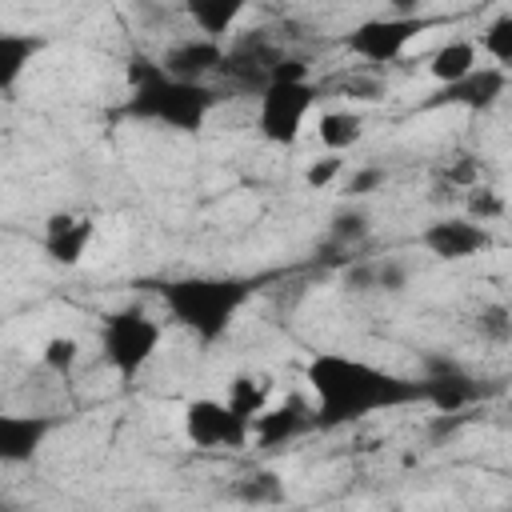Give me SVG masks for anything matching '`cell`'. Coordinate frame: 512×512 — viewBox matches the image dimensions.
Returning a JSON list of instances; mask_svg holds the SVG:
<instances>
[{
    "label": "cell",
    "mask_w": 512,
    "mask_h": 512,
    "mask_svg": "<svg viewBox=\"0 0 512 512\" xmlns=\"http://www.w3.org/2000/svg\"><path fill=\"white\" fill-rule=\"evenodd\" d=\"M304 380L312 388V428H344L372 412L424 404V388L412 376L376 368L368 360L344 352H316L304 364Z\"/></svg>",
    "instance_id": "1"
},
{
    "label": "cell",
    "mask_w": 512,
    "mask_h": 512,
    "mask_svg": "<svg viewBox=\"0 0 512 512\" xmlns=\"http://www.w3.org/2000/svg\"><path fill=\"white\" fill-rule=\"evenodd\" d=\"M216 104H220V92L212 84L168 76L160 60H148V56L128 60V100L120 108L128 120L160 124L172 132H200Z\"/></svg>",
    "instance_id": "2"
},
{
    "label": "cell",
    "mask_w": 512,
    "mask_h": 512,
    "mask_svg": "<svg viewBox=\"0 0 512 512\" xmlns=\"http://www.w3.org/2000/svg\"><path fill=\"white\" fill-rule=\"evenodd\" d=\"M156 296H160V304H164V312H168L172 324H180L184 332H192V340H200L204 348H212L216 340L228 336L232 320L252 300V280H244V276L192 272V276L160 280L156 284Z\"/></svg>",
    "instance_id": "3"
},
{
    "label": "cell",
    "mask_w": 512,
    "mask_h": 512,
    "mask_svg": "<svg viewBox=\"0 0 512 512\" xmlns=\"http://www.w3.org/2000/svg\"><path fill=\"white\" fill-rule=\"evenodd\" d=\"M160 348V320L140 304L116 308L100 324V356L120 380H136Z\"/></svg>",
    "instance_id": "4"
},
{
    "label": "cell",
    "mask_w": 512,
    "mask_h": 512,
    "mask_svg": "<svg viewBox=\"0 0 512 512\" xmlns=\"http://www.w3.org/2000/svg\"><path fill=\"white\" fill-rule=\"evenodd\" d=\"M316 108V84L308 76H288V80H268L256 92V128L268 144L288 148L300 140L308 116Z\"/></svg>",
    "instance_id": "5"
},
{
    "label": "cell",
    "mask_w": 512,
    "mask_h": 512,
    "mask_svg": "<svg viewBox=\"0 0 512 512\" xmlns=\"http://www.w3.org/2000/svg\"><path fill=\"white\" fill-rule=\"evenodd\" d=\"M180 424H184L188 444L204 448V452H220V448L236 452L252 440V420H244L228 400H216V396L188 400L180 412Z\"/></svg>",
    "instance_id": "6"
},
{
    "label": "cell",
    "mask_w": 512,
    "mask_h": 512,
    "mask_svg": "<svg viewBox=\"0 0 512 512\" xmlns=\"http://www.w3.org/2000/svg\"><path fill=\"white\" fill-rule=\"evenodd\" d=\"M428 32V20L420 12H392V16H372V20H360L348 36H344V48L368 64H392L408 52V44Z\"/></svg>",
    "instance_id": "7"
},
{
    "label": "cell",
    "mask_w": 512,
    "mask_h": 512,
    "mask_svg": "<svg viewBox=\"0 0 512 512\" xmlns=\"http://www.w3.org/2000/svg\"><path fill=\"white\" fill-rule=\"evenodd\" d=\"M420 388H424V404H432V408L444 412V416H460V412H468L476 400H484L480 380H476L472 372H464L456 360H444V356H428V360H424Z\"/></svg>",
    "instance_id": "8"
},
{
    "label": "cell",
    "mask_w": 512,
    "mask_h": 512,
    "mask_svg": "<svg viewBox=\"0 0 512 512\" xmlns=\"http://www.w3.org/2000/svg\"><path fill=\"white\" fill-rule=\"evenodd\" d=\"M508 88V68L488 64V68H472L468 76L452 80V84H436V92L424 100V108H468V112H488Z\"/></svg>",
    "instance_id": "9"
},
{
    "label": "cell",
    "mask_w": 512,
    "mask_h": 512,
    "mask_svg": "<svg viewBox=\"0 0 512 512\" xmlns=\"http://www.w3.org/2000/svg\"><path fill=\"white\" fill-rule=\"evenodd\" d=\"M420 248L436 260H468V256H480V252L492 248V232H488L484 220L444 216V220H432L420 232Z\"/></svg>",
    "instance_id": "10"
},
{
    "label": "cell",
    "mask_w": 512,
    "mask_h": 512,
    "mask_svg": "<svg viewBox=\"0 0 512 512\" xmlns=\"http://www.w3.org/2000/svg\"><path fill=\"white\" fill-rule=\"evenodd\" d=\"M92 240H96V220L84 212H56L44 220V256L60 268L84 264Z\"/></svg>",
    "instance_id": "11"
},
{
    "label": "cell",
    "mask_w": 512,
    "mask_h": 512,
    "mask_svg": "<svg viewBox=\"0 0 512 512\" xmlns=\"http://www.w3.org/2000/svg\"><path fill=\"white\" fill-rule=\"evenodd\" d=\"M56 420L40 412H0V464H32Z\"/></svg>",
    "instance_id": "12"
},
{
    "label": "cell",
    "mask_w": 512,
    "mask_h": 512,
    "mask_svg": "<svg viewBox=\"0 0 512 512\" xmlns=\"http://www.w3.org/2000/svg\"><path fill=\"white\" fill-rule=\"evenodd\" d=\"M224 52H228L224 40H212V36H188V40H176V44L160 56V68H164L168 76L208 84V76L224 68Z\"/></svg>",
    "instance_id": "13"
},
{
    "label": "cell",
    "mask_w": 512,
    "mask_h": 512,
    "mask_svg": "<svg viewBox=\"0 0 512 512\" xmlns=\"http://www.w3.org/2000/svg\"><path fill=\"white\" fill-rule=\"evenodd\" d=\"M312 428V412L300 404V400H284L276 408H264L252 416V440L264 444V448H280L296 436H304Z\"/></svg>",
    "instance_id": "14"
},
{
    "label": "cell",
    "mask_w": 512,
    "mask_h": 512,
    "mask_svg": "<svg viewBox=\"0 0 512 512\" xmlns=\"http://www.w3.org/2000/svg\"><path fill=\"white\" fill-rule=\"evenodd\" d=\"M188 20L200 28V36H212V40H224L236 20L256 4V0H180Z\"/></svg>",
    "instance_id": "15"
},
{
    "label": "cell",
    "mask_w": 512,
    "mask_h": 512,
    "mask_svg": "<svg viewBox=\"0 0 512 512\" xmlns=\"http://www.w3.org/2000/svg\"><path fill=\"white\" fill-rule=\"evenodd\" d=\"M44 40L32 32H0V92H12L28 64L40 56Z\"/></svg>",
    "instance_id": "16"
},
{
    "label": "cell",
    "mask_w": 512,
    "mask_h": 512,
    "mask_svg": "<svg viewBox=\"0 0 512 512\" xmlns=\"http://www.w3.org/2000/svg\"><path fill=\"white\" fill-rule=\"evenodd\" d=\"M476 64H480V56H476V44H472V40H448V44H440V48L432 52L428 76H432L436 84H452V80L468 76Z\"/></svg>",
    "instance_id": "17"
},
{
    "label": "cell",
    "mask_w": 512,
    "mask_h": 512,
    "mask_svg": "<svg viewBox=\"0 0 512 512\" xmlns=\"http://www.w3.org/2000/svg\"><path fill=\"white\" fill-rule=\"evenodd\" d=\"M316 136L328 152H348L352 144L364 140V116L352 112V108H336V112H324L320 124H316Z\"/></svg>",
    "instance_id": "18"
},
{
    "label": "cell",
    "mask_w": 512,
    "mask_h": 512,
    "mask_svg": "<svg viewBox=\"0 0 512 512\" xmlns=\"http://www.w3.org/2000/svg\"><path fill=\"white\" fill-rule=\"evenodd\" d=\"M268 396H272V380L268 376H256V372H240L232 384H228V404L244 416V420H252L256 412H264L268 408Z\"/></svg>",
    "instance_id": "19"
},
{
    "label": "cell",
    "mask_w": 512,
    "mask_h": 512,
    "mask_svg": "<svg viewBox=\"0 0 512 512\" xmlns=\"http://www.w3.org/2000/svg\"><path fill=\"white\" fill-rule=\"evenodd\" d=\"M480 52L492 56V64H512V12H496L480 32Z\"/></svg>",
    "instance_id": "20"
},
{
    "label": "cell",
    "mask_w": 512,
    "mask_h": 512,
    "mask_svg": "<svg viewBox=\"0 0 512 512\" xmlns=\"http://www.w3.org/2000/svg\"><path fill=\"white\" fill-rule=\"evenodd\" d=\"M368 232H372V220H368V212H360V208H344V212H336L332 224H328V240H332L336 248H344V252H352Z\"/></svg>",
    "instance_id": "21"
},
{
    "label": "cell",
    "mask_w": 512,
    "mask_h": 512,
    "mask_svg": "<svg viewBox=\"0 0 512 512\" xmlns=\"http://www.w3.org/2000/svg\"><path fill=\"white\" fill-rule=\"evenodd\" d=\"M40 364L52 376H68L80 364V340L76 336H48L44 348H40Z\"/></svg>",
    "instance_id": "22"
},
{
    "label": "cell",
    "mask_w": 512,
    "mask_h": 512,
    "mask_svg": "<svg viewBox=\"0 0 512 512\" xmlns=\"http://www.w3.org/2000/svg\"><path fill=\"white\" fill-rule=\"evenodd\" d=\"M236 496L248 504H276V500H284V484L276 472H252L236 484Z\"/></svg>",
    "instance_id": "23"
},
{
    "label": "cell",
    "mask_w": 512,
    "mask_h": 512,
    "mask_svg": "<svg viewBox=\"0 0 512 512\" xmlns=\"http://www.w3.org/2000/svg\"><path fill=\"white\" fill-rule=\"evenodd\" d=\"M344 176V152H324V156H316L308 168H304V184L308 188H328V184H336Z\"/></svg>",
    "instance_id": "24"
},
{
    "label": "cell",
    "mask_w": 512,
    "mask_h": 512,
    "mask_svg": "<svg viewBox=\"0 0 512 512\" xmlns=\"http://www.w3.org/2000/svg\"><path fill=\"white\" fill-rule=\"evenodd\" d=\"M384 180H388V168L364 164V168H356V172L344 180V196H348V200H364V196H372L376 188H384Z\"/></svg>",
    "instance_id": "25"
},
{
    "label": "cell",
    "mask_w": 512,
    "mask_h": 512,
    "mask_svg": "<svg viewBox=\"0 0 512 512\" xmlns=\"http://www.w3.org/2000/svg\"><path fill=\"white\" fill-rule=\"evenodd\" d=\"M408 284V268L400 260H384V264H372V288L380 292H400Z\"/></svg>",
    "instance_id": "26"
},
{
    "label": "cell",
    "mask_w": 512,
    "mask_h": 512,
    "mask_svg": "<svg viewBox=\"0 0 512 512\" xmlns=\"http://www.w3.org/2000/svg\"><path fill=\"white\" fill-rule=\"evenodd\" d=\"M480 332H488L492 340H508V308L492 304L488 312H480Z\"/></svg>",
    "instance_id": "27"
},
{
    "label": "cell",
    "mask_w": 512,
    "mask_h": 512,
    "mask_svg": "<svg viewBox=\"0 0 512 512\" xmlns=\"http://www.w3.org/2000/svg\"><path fill=\"white\" fill-rule=\"evenodd\" d=\"M344 280H348V288H356V292H372V264H356V268H348Z\"/></svg>",
    "instance_id": "28"
},
{
    "label": "cell",
    "mask_w": 512,
    "mask_h": 512,
    "mask_svg": "<svg viewBox=\"0 0 512 512\" xmlns=\"http://www.w3.org/2000/svg\"><path fill=\"white\" fill-rule=\"evenodd\" d=\"M384 4H388L392 12H420L424 0H384Z\"/></svg>",
    "instance_id": "29"
}]
</instances>
